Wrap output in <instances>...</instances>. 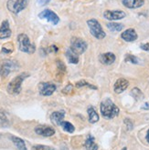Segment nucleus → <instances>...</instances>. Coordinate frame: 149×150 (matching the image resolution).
<instances>
[{
  "instance_id": "obj_34",
  "label": "nucleus",
  "mask_w": 149,
  "mask_h": 150,
  "mask_svg": "<svg viewBox=\"0 0 149 150\" xmlns=\"http://www.w3.org/2000/svg\"><path fill=\"white\" fill-rule=\"evenodd\" d=\"M142 109H144V110H149V102H146V103H145L142 105Z\"/></svg>"
},
{
  "instance_id": "obj_32",
  "label": "nucleus",
  "mask_w": 149,
  "mask_h": 150,
  "mask_svg": "<svg viewBox=\"0 0 149 150\" xmlns=\"http://www.w3.org/2000/svg\"><path fill=\"white\" fill-rule=\"evenodd\" d=\"M50 0H37V3L39 6H44L46 4H48Z\"/></svg>"
},
{
  "instance_id": "obj_33",
  "label": "nucleus",
  "mask_w": 149,
  "mask_h": 150,
  "mask_svg": "<svg viewBox=\"0 0 149 150\" xmlns=\"http://www.w3.org/2000/svg\"><path fill=\"white\" fill-rule=\"evenodd\" d=\"M125 124H127V126H128V128H129V129L133 128V124H132V122L130 121V119H129V118H125Z\"/></svg>"
},
{
  "instance_id": "obj_5",
  "label": "nucleus",
  "mask_w": 149,
  "mask_h": 150,
  "mask_svg": "<svg viewBox=\"0 0 149 150\" xmlns=\"http://www.w3.org/2000/svg\"><path fill=\"white\" fill-rule=\"evenodd\" d=\"M29 2V0H8L6 6L9 11L15 14H19L24 8L27 7Z\"/></svg>"
},
{
  "instance_id": "obj_22",
  "label": "nucleus",
  "mask_w": 149,
  "mask_h": 150,
  "mask_svg": "<svg viewBox=\"0 0 149 150\" xmlns=\"http://www.w3.org/2000/svg\"><path fill=\"white\" fill-rule=\"evenodd\" d=\"M60 126L63 128V130L68 132V133H73L74 130H75L73 125L71 124L69 122H67V121H62L60 123Z\"/></svg>"
},
{
  "instance_id": "obj_35",
  "label": "nucleus",
  "mask_w": 149,
  "mask_h": 150,
  "mask_svg": "<svg viewBox=\"0 0 149 150\" xmlns=\"http://www.w3.org/2000/svg\"><path fill=\"white\" fill-rule=\"evenodd\" d=\"M146 141L149 143V129L147 131V134H146Z\"/></svg>"
},
{
  "instance_id": "obj_27",
  "label": "nucleus",
  "mask_w": 149,
  "mask_h": 150,
  "mask_svg": "<svg viewBox=\"0 0 149 150\" xmlns=\"http://www.w3.org/2000/svg\"><path fill=\"white\" fill-rule=\"evenodd\" d=\"M125 61L126 62H130V63H133V64H138L139 63V59L132 55H127L125 57Z\"/></svg>"
},
{
  "instance_id": "obj_26",
  "label": "nucleus",
  "mask_w": 149,
  "mask_h": 150,
  "mask_svg": "<svg viewBox=\"0 0 149 150\" xmlns=\"http://www.w3.org/2000/svg\"><path fill=\"white\" fill-rule=\"evenodd\" d=\"M76 86L77 87H82V86H88L89 88H92V89H97V87H96L95 86L90 84L89 82H87L85 80H81L76 83Z\"/></svg>"
},
{
  "instance_id": "obj_13",
  "label": "nucleus",
  "mask_w": 149,
  "mask_h": 150,
  "mask_svg": "<svg viewBox=\"0 0 149 150\" xmlns=\"http://www.w3.org/2000/svg\"><path fill=\"white\" fill-rule=\"evenodd\" d=\"M121 38H122V39H124L126 42H134L137 39V34L135 29L129 28L122 33Z\"/></svg>"
},
{
  "instance_id": "obj_18",
  "label": "nucleus",
  "mask_w": 149,
  "mask_h": 150,
  "mask_svg": "<svg viewBox=\"0 0 149 150\" xmlns=\"http://www.w3.org/2000/svg\"><path fill=\"white\" fill-rule=\"evenodd\" d=\"M84 146L86 150H98V146L95 143L94 137L91 135L87 137V139L84 142Z\"/></svg>"
},
{
  "instance_id": "obj_19",
  "label": "nucleus",
  "mask_w": 149,
  "mask_h": 150,
  "mask_svg": "<svg viewBox=\"0 0 149 150\" xmlns=\"http://www.w3.org/2000/svg\"><path fill=\"white\" fill-rule=\"evenodd\" d=\"M66 57L69 60V63L72 64H78L79 63V55L74 53L72 49H69L66 52Z\"/></svg>"
},
{
  "instance_id": "obj_12",
  "label": "nucleus",
  "mask_w": 149,
  "mask_h": 150,
  "mask_svg": "<svg viewBox=\"0 0 149 150\" xmlns=\"http://www.w3.org/2000/svg\"><path fill=\"white\" fill-rule=\"evenodd\" d=\"M128 86H129V82L126 80L125 78H119L115 83V86H113V90H115V92L116 94H121L125 90H126Z\"/></svg>"
},
{
  "instance_id": "obj_1",
  "label": "nucleus",
  "mask_w": 149,
  "mask_h": 150,
  "mask_svg": "<svg viewBox=\"0 0 149 150\" xmlns=\"http://www.w3.org/2000/svg\"><path fill=\"white\" fill-rule=\"evenodd\" d=\"M119 108L111 99H106L101 104L102 116L106 119H112L119 115Z\"/></svg>"
},
{
  "instance_id": "obj_36",
  "label": "nucleus",
  "mask_w": 149,
  "mask_h": 150,
  "mask_svg": "<svg viewBox=\"0 0 149 150\" xmlns=\"http://www.w3.org/2000/svg\"><path fill=\"white\" fill-rule=\"evenodd\" d=\"M122 150H127V148H126V147H124V148H122Z\"/></svg>"
},
{
  "instance_id": "obj_4",
  "label": "nucleus",
  "mask_w": 149,
  "mask_h": 150,
  "mask_svg": "<svg viewBox=\"0 0 149 150\" xmlns=\"http://www.w3.org/2000/svg\"><path fill=\"white\" fill-rule=\"evenodd\" d=\"M87 25H88L89 28H90L91 34L97 39H102L105 38V36H106V34H105V32L103 31L102 25L96 19L88 20L87 21Z\"/></svg>"
},
{
  "instance_id": "obj_10",
  "label": "nucleus",
  "mask_w": 149,
  "mask_h": 150,
  "mask_svg": "<svg viewBox=\"0 0 149 150\" xmlns=\"http://www.w3.org/2000/svg\"><path fill=\"white\" fill-rule=\"evenodd\" d=\"M56 90V86L52 83L43 82L39 85V93L42 96H50Z\"/></svg>"
},
{
  "instance_id": "obj_2",
  "label": "nucleus",
  "mask_w": 149,
  "mask_h": 150,
  "mask_svg": "<svg viewBox=\"0 0 149 150\" xmlns=\"http://www.w3.org/2000/svg\"><path fill=\"white\" fill-rule=\"evenodd\" d=\"M29 76V74L27 73H22L19 76H16L10 81V83L7 86V92L12 95L19 94L21 90V85L22 82L25 80L26 78Z\"/></svg>"
},
{
  "instance_id": "obj_11",
  "label": "nucleus",
  "mask_w": 149,
  "mask_h": 150,
  "mask_svg": "<svg viewBox=\"0 0 149 150\" xmlns=\"http://www.w3.org/2000/svg\"><path fill=\"white\" fill-rule=\"evenodd\" d=\"M35 132L40 135L42 137H51L55 134V130L53 127H48V126H38L36 128H35Z\"/></svg>"
},
{
  "instance_id": "obj_6",
  "label": "nucleus",
  "mask_w": 149,
  "mask_h": 150,
  "mask_svg": "<svg viewBox=\"0 0 149 150\" xmlns=\"http://www.w3.org/2000/svg\"><path fill=\"white\" fill-rule=\"evenodd\" d=\"M71 49L77 55L83 54L87 49V43L82 38H73L71 41Z\"/></svg>"
},
{
  "instance_id": "obj_15",
  "label": "nucleus",
  "mask_w": 149,
  "mask_h": 150,
  "mask_svg": "<svg viewBox=\"0 0 149 150\" xmlns=\"http://www.w3.org/2000/svg\"><path fill=\"white\" fill-rule=\"evenodd\" d=\"M11 36V30L9 28V24L7 20L3 21L1 26H0V39H4L10 38Z\"/></svg>"
},
{
  "instance_id": "obj_16",
  "label": "nucleus",
  "mask_w": 149,
  "mask_h": 150,
  "mask_svg": "<svg viewBox=\"0 0 149 150\" xmlns=\"http://www.w3.org/2000/svg\"><path fill=\"white\" fill-rule=\"evenodd\" d=\"M145 3V0H122V5L127 8L141 7Z\"/></svg>"
},
{
  "instance_id": "obj_17",
  "label": "nucleus",
  "mask_w": 149,
  "mask_h": 150,
  "mask_svg": "<svg viewBox=\"0 0 149 150\" xmlns=\"http://www.w3.org/2000/svg\"><path fill=\"white\" fill-rule=\"evenodd\" d=\"M65 117V112L64 111H56L53 112L50 116V119L52 121V123L55 125H60V123L62 122V119Z\"/></svg>"
},
{
  "instance_id": "obj_23",
  "label": "nucleus",
  "mask_w": 149,
  "mask_h": 150,
  "mask_svg": "<svg viewBox=\"0 0 149 150\" xmlns=\"http://www.w3.org/2000/svg\"><path fill=\"white\" fill-rule=\"evenodd\" d=\"M131 95L133 96V98L135 99V100H141L144 98V94L142 93V91L139 89L137 87H135L132 89L131 91Z\"/></svg>"
},
{
  "instance_id": "obj_8",
  "label": "nucleus",
  "mask_w": 149,
  "mask_h": 150,
  "mask_svg": "<svg viewBox=\"0 0 149 150\" xmlns=\"http://www.w3.org/2000/svg\"><path fill=\"white\" fill-rule=\"evenodd\" d=\"M39 16L40 17V18H45V19H47L52 25H57L59 22V16L53 11H51L49 9L43 10L41 13H39Z\"/></svg>"
},
{
  "instance_id": "obj_25",
  "label": "nucleus",
  "mask_w": 149,
  "mask_h": 150,
  "mask_svg": "<svg viewBox=\"0 0 149 150\" xmlns=\"http://www.w3.org/2000/svg\"><path fill=\"white\" fill-rule=\"evenodd\" d=\"M13 50H14V46H13V44L10 42L6 43L2 47V52L6 53V54H10V53L13 52Z\"/></svg>"
},
{
  "instance_id": "obj_21",
  "label": "nucleus",
  "mask_w": 149,
  "mask_h": 150,
  "mask_svg": "<svg viewBox=\"0 0 149 150\" xmlns=\"http://www.w3.org/2000/svg\"><path fill=\"white\" fill-rule=\"evenodd\" d=\"M11 139H12L13 143L15 144V146L17 147V149H19V150H27L25 142L21 138L16 137H11Z\"/></svg>"
},
{
  "instance_id": "obj_20",
  "label": "nucleus",
  "mask_w": 149,
  "mask_h": 150,
  "mask_svg": "<svg viewBox=\"0 0 149 150\" xmlns=\"http://www.w3.org/2000/svg\"><path fill=\"white\" fill-rule=\"evenodd\" d=\"M88 115H89V121L90 123H96L99 120V115L97 114V112L95 111V109L92 107H89L88 108Z\"/></svg>"
},
{
  "instance_id": "obj_14",
  "label": "nucleus",
  "mask_w": 149,
  "mask_h": 150,
  "mask_svg": "<svg viewBox=\"0 0 149 150\" xmlns=\"http://www.w3.org/2000/svg\"><path fill=\"white\" fill-rule=\"evenodd\" d=\"M115 54H112L111 52H108V53H103V54L100 55L99 57V60L100 62L103 65H112L113 62L115 61Z\"/></svg>"
},
{
  "instance_id": "obj_9",
  "label": "nucleus",
  "mask_w": 149,
  "mask_h": 150,
  "mask_svg": "<svg viewBox=\"0 0 149 150\" xmlns=\"http://www.w3.org/2000/svg\"><path fill=\"white\" fill-rule=\"evenodd\" d=\"M125 16H126V14L124 11H121V10H115V11L106 10L103 13V16L105 18L108 20H111V21L122 19L124 17H125Z\"/></svg>"
},
{
  "instance_id": "obj_29",
  "label": "nucleus",
  "mask_w": 149,
  "mask_h": 150,
  "mask_svg": "<svg viewBox=\"0 0 149 150\" xmlns=\"http://www.w3.org/2000/svg\"><path fill=\"white\" fill-rule=\"evenodd\" d=\"M72 90H73V86L71 85V84H69L64 89L62 90V93H64V94H71L72 92Z\"/></svg>"
},
{
  "instance_id": "obj_30",
  "label": "nucleus",
  "mask_w": 149,
  "mask_h": 150,
  "mask_svg": "<svg viewBox=\"0 0 149 150\" xmlns=\"http://www.w3.org/2000/svg\"><path fill=\"white\" fill-rule=\"evenodd\" d=\"M57 66H58V68L60 70V71H62V72H65V70H66V67H65V65L61 62L60 60H58L57 61Z\"/></svg>"
},
{
  "instance_id": "obj_31",
  "label": "nucleus",
  "mask_w": 149,
  "mask_h": 150,
  "mask_svg": "<svg viewBox=\"0 0 149 150\" xmlns=\"http://www.w3.org/2000/svg\"><path fill=\"white\" fill-rule=\"evenodd\" d=\"M141 49L146 51V52H149V43H145V44H142L141 46H140Z\"/></svg>"
},
{
  "instance_id": "obj_3",
  "label": "nucleus",
  "mask_w": 149,
  "mask_h": 150,
  "mask_svg": "<svg viewBox=\"0 0 149 150\" xmlns=\"http://www.w3.org/2000/svg\"><path fill=\"white\" fill-rule=\"evenodd\" d=\"M17 43H19V50H21L22 52L28 53V54H33L35 50H36L35 45L30 43L29 37L25 34H20L17 37Z\"/></svg>"
},
{
  "instance_id": "obj_7",
  "label": "nucleus",
  "mask_w": 149,
  "mask_h": 150,
  "mask_svg": "<svg viewBox=\"0 0 149 150\" xmlns=\"http://www.w3.org/2000/svg\"><path fill=\"white\" fill-rule=\"evenodd\" d=\"M16 63L12 60H2L0 62V75L6 76L10 72L16 69Z\"/></svg>"
},
{
  "instance_id": "obj_28",
  "label": "nucleus",
  "mask_w": 149,
  "mask_h": 150,
  "mask_svg": "<svg viewBox=\"0 0 149 150\" xmlns=\"http://www.w3.org/2000/svg\"><path fill=\"white\" fill-rule=\"evenodd\" d=\"M32 150H54V148L44 145H36L32 147Z\"/></svg>"
},
{
  "instance_id": "obj_24",
  "label": "nucleus",
  "mask_w": 149,
  "mask_h": 150,
  "mask_svg": "<svg viewBox=\"0 0 149 150\" xmlns=\"http://www.w3.org/2000/svg\"><path fill=\"white\" fill-rule=\"evenodd\" d=\"M107 28L112 32H119L124 28V25L122 24H118V23H108Z\"/></svg>"
}]
</instances>
